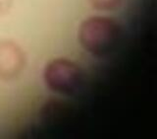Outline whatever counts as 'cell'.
Returning <instances> with one entry per match:
<instances>
[{
    "label": "cell",
    "instance_id": "obj_2",
    "mask_svg": "<svg viewBox=\"0 0 157 139\" xmlns=\"http://www.w3.org/2000/svg\"><path fill=\"white\" fill-rule=\"evenodd\" d=\"M43 80L50 91L64 96H74L80 92L86 82L82 68L68 58H55L46 64Z\"/></svg>",
    "mask_w": 157,
    "mask_h": 139
},
{
    "label": "cell",
    "instance_id": "obj_5",
    "mask_svg": "<svg viewBox=\"0 0 157 139\" xmlns=\"http://www.w3.org/2000/svg\"><path fill=\"white\" fill-rule=\"evenodd\" d=\"M13 0H0V15L6 13L12 5Z\"/></svg>",
    "mask_w": 157,
    "mask_h": 139
},
{
    "label": "cell",
    "instance_id": "obj_4",
    "mask_svg": "<svg viewBox=\"0 0 157 139\" xmlns=\"http://www.w3.org/2000/svg\"><path fill=\"white\" fill-rule=\"evenodd\" d=\"M90 6L98 11H115L119 8L123 0H87Z\"/></svg>",
    "mask_w": 157,
    "mask_h": 139
},
{
    "label": "cell",
    "instance_id": "obj_1",
    "mask_svg": "<svg viewBox=\"0 0 157 139\" xmlns=\"http://www.w3.org/2000/svg\"><path fill=\"white\" fill-rule=\"evenodd\" d=\"M123 37L121 25L104 16H91L81 23L78 39L82 47L94 56L103 57L113 53Z\"/></svg>",
    "mask_w": 157,
    "mask_h": 139
},
{
    "label": "cell",
    "instance_id": "obj_3",
    "mask_svg": "<svg viewBox=\"0 0 157 139\" xmlns=\"http://www.w3.org/2000/svg\"><path fill=\"white\" fill-rule=\"evenodd\" d=\"M26 65V56L17 43L0 42V78L10 80L17 77Z\"/></svg>",
    "mask_w": 157,
    "mask_h": 139
}]
</instances>
